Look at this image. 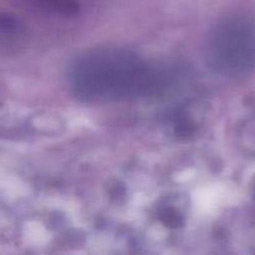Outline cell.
<instances>
[{
    "label": "cell",
    "mask_w": 255,
    "mask_h": 255,
    "mask_svg": "<svg viewBox=\"0 0 255 255\" xmlns=\"http://www.w3.org/2000/svg\"><path fill=\"white\" fill-rule=\"evenodd\" d=\"M71 91L82 101L107 102L146 96L158 89L159 76L139 56L101 47L85 52L69 70Z\"/></svg>",
    "instance_id": "obj_1"
},
{
    "label": "cell",
    "mask_w": 255,
    "mask_h": 255,
    "mask_svg": "<svg viewBox=\"0 0 255 255\" xmlns=\"http://www.w3.org/2000/svg\"><path fill=\"white\" fill-rule=\"evenodd\" d=\"M206 61L224 76L248 71L255 62V39L249 25L236 17L219 22L207 39Z\"/></svg>",
    "instance_id": "obj_2"
},
{
    "label": "cell",
    "mask_w": 255,
    "mask_h": 255,
    "mask_svg": "<svg viewBox=\"0 0 255 255\" xmlns=\"http://www.w3.org/2000/svg\"><path fill=\"white\" fill-rule=\"evenodd\" d=\"M36 1L57 11L66 12V14H72L77 10V5L74 0H36Z\"/></svg>",
    "instance_id": "obj_3"
}]
</instances>
